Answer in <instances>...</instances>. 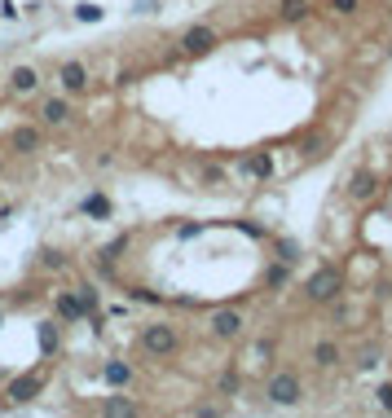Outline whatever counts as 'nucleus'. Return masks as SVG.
<instances>
[{
	"label": "nucleus",
	"instance_id": "obj_1",
	"mask_svg": "<svg viewBox=\"0 0 392 418\" xmlns=\"http://www.w3.org/2000/svg\"><path fill=\"white\" fill-rule=\"evenodd\" d=\"M141 343H146L150 357H172V352H176V330L163 326V321H154V326L141 330Z\"/></svg>",
	"mask_w": 392,
	"mask_h": 418
},
{
	"label": "nucleus",
	"instance_id": "obj_2",
	"mask_svg": "<svg viewBox=\"0 0 392 418\" xmlns=\"http://www.w3.org/2000/svg\"><path fill=\"white\" fill-rule=\"evenodd\" d=\"M339 286H344L339 269H317L313 278L304 282V291H308V300H335V295H339Z\"/></svg>",
	"mask_w": 392,
	"mask_h": 418
},
{
	"label": "nucleus",
	"instance_id": "obj_3",
	"mask_svg": "<svg viewBox=\"0 0 392 418\" xmlns=\"http://www.w3.org/2000/svg\"><path fill=\"white\" fill-rule=\"evenodd\" d=\"M269 401L273 405H295L300 401V379L295 374H273L269 379Z\"/></svg>",
	"mask_w": 392,
	"mask_h": 418
},
{
	"label": "nucleus",
	"instance_id": "obj_4",
	"mask_svg": "<svg viewBox=\"0 0 392 418\" xmlns=\"http://www.w3.org/2000/svg\"><path fill=\"white\" fill-rule=\"evenodd\" d=\"M212 334H216V339H234V334H243V313H239V308H221V313L212 317Z\"/></svg>",
	"mask_w": 392,
	"mask_h": 418
},
{
	"label": "nucleus",
	"instance_id": "obj_5",
	"mask_svg": "<svg viewBox=\"0 0 392 418\" xmlns=\"http://www.w3.org/2000/svg\"><path fill=\"white\" fill-rule=\"evenodd\" d=\"M212 44H216V31H212V27H189L181 35V49L185 53H207Z\"/></svg>",
	"mask_w": 392,
	"mask_h": 418
},
{
	"label": "nucleus",
	"instance_id": "obj_6",
	"mask_svg": "<svg viewBox=\"0 0 392 418\" xmlns=\"http://www.w3.org/2000/svg\"><path fill=\"white\" fill-rule=\"evenodd\" d=\"M88 308H93V304L84 300V295H66V291L57 295V317H62V321H80Z\"/></svg>",
	"mask_w": 392,
	"mask_h": 418
},
{
	"label": "nucleus",
	"instance_id": "obj_7",
	"mask_svg": "<svg viewBox=\"0 0 392 418\" xmlns=\"http://www.w3.org/2000/svg\"><path fill=\"white\" fill-rule=\"evenodd\" d=\"M9 397H14L18 405L35 401V397H40V374H22V379H14V383H9Z\"/></svg>",
	"mask_w": 392,
	"mask_h": 418
},
{
	"label": "nucleus",
	"instance_id": "obj_8",
	"mask_svg": "<svg viewBox=\"0 0 392 418\" xmlns=\"http://www.w3.org/2000/svg\"><path fill=\"white\" fill-rule=\"evenodd\" d=\"M57 84H62L66 93H80V88H84V84H88V70L80 66V62H66L62 70H57Z\"/></svg>",
	"mask_w": 392,
	"mask_h": 418
},
{
	"label": "nucleus",
	"instance_id": "obj_9",
	"mask_svg": "<svg viewBox=\"0 0 392 418\" xmlns=\"http://www.w3.org/2000/svg\"><path fill=\"white\" fill-rule=\"evenodd\" d=\"M9 146H14L18 154H35L40 150V128H18V133L9 137Z\"/></svg>",
	"mask_w": 392,
	"mask_h": 418
},
{
	"label": "nucleus",
	"instance_id": "obj_10",
	"mask_svg": "<svg viewBox=\"0 0 392 418\" xmlns=\"http://www.w3.org/2000/svg\"><path fill=\"white\" fill-rule=\"evenodd\" d=\"M35 84H40L35 66H14V70H9V88H14V93H31Z\"/></svg>",
	"mask_w": 392,
	"mask_h": 418
},
{
	"label": "nucleus",
	"instance_id": "obj_11",
	"mask_svg": "<svg viewBox=\"0 0 392 418\" xmlns=\"http://www.w3.org/2000/svg\"><path fill=\"white\" fill-rule=\"evenodd\" d=\"M375 194V176L371 172H353L348 176V198H371Z\"/></svg>",
	"mask_w": 392,
	"mask_h": 418
},
{
	"label": "nucleus",
	"instance_id": "obj_12",
	"mask_svg": "<svg viewBox=\"0 0 392 418\" xmlns=\"http://www.w3.org/2000/svg\"><path fill=\"white\" fill-rule=\"evenodd\" d=\"M66 115H71V111H66V102H62V97H49V102L40 106V119H44V124H53V128H57V124H66Z\"/></svg>",
	"mask_w": 392,
	"mask_h": 418
},
{
	"label": "nucleus",
	"instance_id": "obj_13",
	"mask_svg": "<svg viewBox=\"0 0 392 418\" xmlns=\"http://www.w3.org/2000/svg\"><path fill=\"white\" fill-rule=\"evenodd\" d=\"M278 18H282V22H304V18H308V0H282V5H278Z\"/></svg>",
	"mask_w": 392,
	"mask_h": 418
},
{
	"label": "nucleus",
	"instance_id": "obj_14",
	"mask_svg": "<svg viewBox=\"0 0 392 418\" xmlns=\"http://www.w3.org/2000/svg\"><path fill=\"white\" fill-rule=\"evenodd\" d=\"M269 357H273V343L269 339H256L252 348H247V361H252V365H269Z\"/></svg>",
	"mask_w": 392,
	"mask_h": 418
},
{
	"label": "nucleus",
	"instance_id": "obj_15",
	"mask_svg": "<svg viewBox=\"0 0 392 418\" xmlns=\"http://www.w3.org/2000/svg\"><path fill=\"white\" fill-rule=\"evenodd\" d=\"M128 379H133V370H128L124 361H111V365H106V383H111V388H124Z\"/></svg>",
	"mask_w": 392,
	"mask_h": 418
},
{
	"label": "nucleus",
	"instance_id": "obj_16",
	"mask_svg": "<svg viewBox=\"0 0 392 418\" xmlns=\"http://www.w3.org/2000/svg\"><path fill=\"white\" fill-rule=\"evenodd\" d=\"M273 163L265 159V154H256V159H243V176H269Z\"/></svg>",
	"mask_w": 392,
	"mask_h": 418
},
{
	"label": "nucleus",
	"instance_id": "obj_17",
	"mask_svg": "<svg viewBox=\"0 0 392 418\" xmlns=\"http://www.w3.org/2000/svg\"><path fill=\"white\" fill-rule=\"evenodd\" d=\"M40 352L44 357L57 352V326H53V321H44V326H40Z\"/></svg>",
	"mask_w": 392,
	"mask_h": 418
},
{
	"label": "nucleus",
	"instance_id": "obj_18",
	"mask_svg": "<svg viewBox=\"0 0 392 418\" xmlns=\"http://www.w3.org/2000/svg\"><path fill=\"white\" fill-rule=\"evenodd\" d=\"M313 361H317V365H335V361H339V348H335L330 339L317 343V348H313Z\"/></svg>",
	"mask_w": 392,
	"mask_h": 418
},
{
	"label": "nucleus",
	"instance_id": "obj_19",
	"mask_svg": "<svg viewBox=\"0 0 392 418\" xmlns=\"http://www.w3.org/2000/svg\"><path fill=\"white\" fill-rule=\"evenodd\" d=\"M102 414H124V418H128V414H137V405L124 401V397H111V401L102 405Z\"/></svg>",
	"mask_w": 392,
	"mask_h": 418
},
{
	"label": "nucleus",
	"instance_id": "obj_20",
	"mask_svg": "<svg viewBox=\"0 0 392 418\" xmlns=\"http://www.w3.org/2000/svg\"><path fill=\"white\" fill-rule=\"evenodd\" d=\"M84 211L88 216H111V202H106L102 194H93V198H84Z\"/></svg>",
	"mask_w": 392,
	"mask_h": 418
},
{
	"label": "nucleus",
	"instance_id": "obj_21",
	"mask_svg": "<svg viewBox=\"0 0 392 418\" xmlns=\"http://www.w3.org/2000/svg\"><path fill=\"white\" fill-rule=\"evenodd\" d=\"M75 18H80V22H102V5H80Z\"/></svg>",
	"mask_w": 392,
	"mask_h": 418
},
{
	"label": "nucleus",
	"instance_id": "obj_22",
	"mask_svg": "<svg viewBox=\"0 0 392 418\" xmlns=\"http://www.w3.org/2000/svg\"><path fill=\"white\" fill-rule=\"evenodd\" d=\"M330 9H335L339 18H348V14H357V0H330Z\"/></svg>",
	"mask_w": 392,
	"mask_h": 418
},
{
	"label": "nucleus",
	"instance_id": "obj_23",
	"mask_svg": "<svg viewBox=\"0 0 392 418\" xmlns=\"http://www.w3.org/2000/svg\"><path fill=\"white\" fill-rule=\"evenodd\" d=\"M362 370H375L379 365V348H362V361H357Z\"/></svg>",
	"mask_w": 392,
	"mask_h": 418
},
{
	"label": "nucleus",
	"instance_id": "obj_24",
	"mask_svg": "<svg viewBox=\"0 0 392 418\" xmlns=\"http://www.w3.org/2000/svg\"><path fill=\"white\" fill-rule=\"evenodd\" d=\"M128 300H146V304H154V300H159V295H154V291H141V286H133V291H128Z\"/></svg>",
	"mask_w": 392,
	"mask_h": 418
},
{
	"label": "nucleus",
	"instance_id": "obj_25",
	"mask_svg": "<svg viewBox=\"0 0 392 418\" xmlns=\"http://www.w3.org/2000/svg\"><path fill=\"white\" fill-rule=\"evenodd\" d=\"M375 397H379V410H392V383H384Z\"/></svg>",
	"mask_w": 392,
	"mask_h": 418
},
{
	"label": "nucleus",
	"instance_id": "obj_26",
	"mask_svg": "<svg viewBox=\"0 0 392 418\" xmlns=\"http://www.w3.org/2000/svg\"><path fill=\"white\" fill-rule=\"evenodd\" d=\"M278 251H282V260H295V256H300V247H295V243H287V238L278 243Z\"/></svg>",
	"mask_w": 392,
	"mask_h": 418
},
{
	"label": "nucleus",
	"instance_id": "obj_27",
	"mask_svg": "<svg viewBox=\"0 0 392 418\" xmlns=\"http://www.w3.org/2000/svg\"><path fill=\"white\" fill-rule=\"evenodd\" d=\"M287 282V265H278V269H269V286H282Z\"/></svg>",
	"mask_w": 392,
	"mask_h": 418
},
{
	"label": "nucleus",
	"instance_id": "obj_28",
	"mask_svg": "<svg viewBox=\"0 0 392 418\" xmlns=\"http://www.w3.org/2000/svg\"><path fill=\"white\" fill-rule=\"evenodd\" d=\"M239 234H252V238H265V229H260V225H252V220H239Z\"/></svg>",
	"mask_w": 392,
	"mask_h": 418
}]
</instances>
